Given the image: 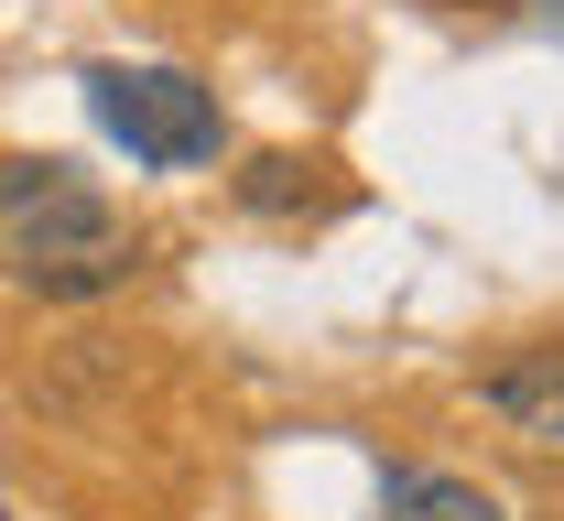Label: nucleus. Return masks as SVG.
<instances>
[{
    "mask_svg": "<svg viewBox=\"0 0 564 521\" xmlns=\"http://www.w3.org/2000/svg\"><path fill=\"white\" fill-rule=\"evenodd\" d=\"M87 109L98 131L152 163V174H185V163H217L228 120H217V87H196L185 66H87Z\"/></svg>",
    "mask_w": 564,
    "mask_h": 521,
    "instance_id": "nucleus-2",
    "label": "nucleus"
},
{
    "mask_svg": "<svg viewBox=\"0 0 564 521\" xmlns=\"http://www.w3.org/2000/svg\"><path fill=\"white\" fill-rule=\"evenodd\" d=\"M0 228H11V272L33 294H109L131 283L141 250L131 228L109 218V196L76 174V163H0Z\"/></svg>",
    "mask_w": 564,
    "mask_h": 521,
    "instance_id": "nucleus-1",
    "label": "nucleus"
},
{
    "mask_svg": "<svg viewBox=\"0 0 564 521\" xmlns=\"http://www.w3.org/2000/svg\"><path fill=\"white\" fill-rule=\"evenodd\" d=\"M0 521H11V511H0Z\"/></svg>",
    "mask_w": 564,
    "mask_h": 521,
    "instance_id": "nucleus-6",
    "label": "nucleus"
},
{
    "mask_svg": "<svg viewBox=\"0 0 564 521\" xmlns=\"http://www.w3.org/2000/svg\"><path fill=\"white\" fill-rule=\"evenodd\" d=\"M380 521H510V511H499L478 478H445V467H391Z\"/></svg>",
    "mask_w": 564,
    "mask_h": 521,
    "instance_id": "nucleus-4",
    "label": "nucleus"
},
{
    "mask_svg": "<svg viewBox=\"0 0 564 521\" xmlns=\"http://www.w3.org/2000/svg\"><path fill=\"white\" fill-rule=\"evenodd\" d=\"M304 196H315V163H293V152H261V163L239 174V207H261V218H272V207H304Z\"/></svg>",
    "mask_w": 564,
    "mask_h": 521,
    "instance_id": "nucleus-5",
    "label": "nucleus"
},
{
    "mask_svg": "<svg viewBox=\"0 0 564 521\" xmlns=\"http://www.w3.org/2000/svg\"><path fill=\"white\" fill-rule=\"evenodd\" d=\"M478 402H489L510 435L564 446V348H521V359H499V370L478 380Z\"/></svg>",
    "mask_w": 564,
    "mask_h": 521,
    "instance_id": "nucleus-3",
    "label": "nucleus"
}]
</instances>
